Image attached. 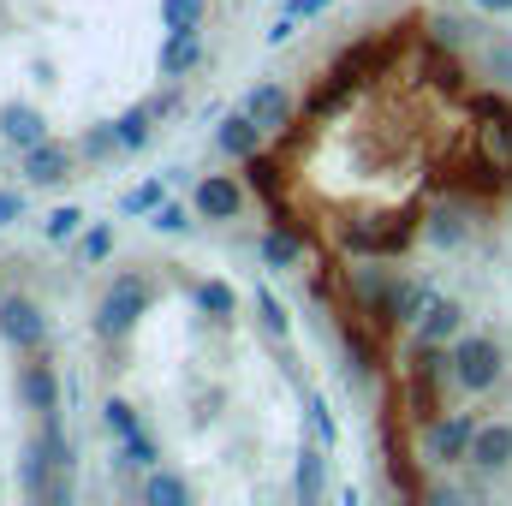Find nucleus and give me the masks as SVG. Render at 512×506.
I'll list each match as a JSON object with an SVG mask.
<instances>
[{
  "label": "nucleus",
  "mask_w": 512,
  "mask_h": 506,
  "mask_svg": "<svg viewBox=\"0 0 512 506\" xmlns=\"http://www.w3.org/2000/svg\"><path fill=\"white\" fill-rule=\"evenodd\" d=\"M197 203H179V197H167L155 215H149V233H161V239H191L197 233Z\"/></svg>",
  "instance_id": "23"
},
{
  "label": "nucleus",
  "mask_w": 512,
  "mask_h": 506,
  "mask_svg": "<svg viewBox=\"0 0 512 506\" xmlns=\"http://www.w3.org/2000/svg\"><path fill=\"white\" fill-rule=\"evenodd\" d=\"M304 256H310L304 233H292L286 221H274V227H262V233H256V262H262L268 274H298V268H304Z\"/></svg>",
  "instance_id": "13"
},
{
  "label": "nucleus",
  "mask_w": 512,
  "mask_h": 506,
  "mask_svg": "<svg viewBox=\"0 0 512 506\" xmlns=\"http://www.w3.org/2000/svg\"><path fill=\"white\" fill-rule=\"evenodd\" d=\"M251 304H256V328L274 340V346H292V316H286V304L268 292V286H256L251 292Z\"/></svg>",
  "instance_id": "25"
},
{
  "label": "nucleus",
  "mask_w": 512,
  "mask_h": 506,
  "mask_svg": "<svg viewBox=\"0 0 512 506\" xmlns=\"http://www.w3.org/2000/svg\"><path fill=\"white\" fill-rule=\"evenodd\" d=\"M108 256H114V227H108V221H96V227L78 233V262L96 268V262H108Z\"/></svg>",
  "instance_id": "33"
},
{
  "label": "nucleus",
  "mask_w": 512,
  "mask_h": 506,
  "mask_svg": "<svg viewBox=\"0 0 512 506\" xmlns=\"http://www.w3.org/2000/svg\"><path fill=\"white\" fill-rule=\"evenodd\" d=\"M167 185H173V179H161V173L143 179V185H131L126 197H120V215H126V221H149V215L167 203Z\"/></svg>",
  "instance_id": "27"
},
{
  "label": "nucleus",
  "mask_w": 512,
  "mask_h": 506,
  "mask_svg": "<svg viewBox=\"0 0 512 506\" xmlns=\"http://www.w3.org/2000/svg\"><path fill=\"white\" fill-rule=\"evenodd\" d=\"M245 108L256 114V126L268 131V137H286V131H292V120H298L292 90H286V84H274V78H256L251 90H245Z\"/></svg>",
  "instance_id": "12"
},
{
  "label": "nucleus",
  "mask_w": 512,
  "mask_h": 506,
  "mask_svg": "<svg viewBox=\"0 0 512 506\" xmlns=\"http://www.w3.org/2000/svg\"><path fill=\"white\" fill-rule=\"evenodd\" d=\"M60 399H66L60 370L48 364V352H30V358L18 364V405L36 411V417H48V411H60Z\"/></svg>",
  "instance_id": "8"
},
{
  "label": "nucleus",
  "mask_w": 512,
  "mask_h": 506,
  "mask_svg": "<svg viewBox=\"0 0 512 506\" xmlns=\"http://www.w3.org/2000/svg\"><path fill=\"white\" fill-rule=\"evenodd\" d=\"M161 465V441L149 435V429H137V435H126V441H114V471L120 477H149Z\"/></svg>",
  "instance_id": "18"
},
{
  "label": "nucleus",
  "mask_w": 512,
  "mask_h": 506,
  "mask_svg": "<svg viewBox=\"0 0 512 506\" xmlns=\"http://www.w3.org/2000/svg\"><path fill=\"white\" fill-rule=\"evenodd\" d=\"M477 36H483V30H477L471 18H459V12H435V18H429V48H435V54H465Z\"/></svg>",
  "instance_id": "19"
},
{
  "label": "nucleus",
  "mask_w": 512,
  "mask_h": 506,
  "mask_svg": "<svg viewBox=\"0 0 512 506\" xmlns=\"http://www.w3.org/2000/svg\"><path fill=\"white\" fill-rule=\"evenodd\" d=\"M0 292H6V268H0Z\"/></svg>",
  "instance_id": "41"
},
{
  "label": "nucleus",
  "mask_w": 512,
  "mask_h": 506,
  "mask_svg": "<svg viewBox=\"0 0 512 506\" xmlns=\"http://www.w3.org/2000/svg\"><path fill=\"white\" fill-rule=\"evenodd\" d=\"M483 72L495 78V84H512V42H483Z\"/></svg>",
  "instance_id": "35"
},
{
  "label": "nucleus",
  "mask_w": 512,
  "mask_h": 506,
  "mask_svg": "<svg viewBox=\"0 0 512 506\" xmlns=\"http://www.w3.org/2000/svg\"><path fill=\"white\" fill-rule=\"evenodd\" d=\"M292 495L304 506H316L322 495H328V447L310 435L304 447H298V465H292Z\"/></svg>",
  "instance_id": "17"
},
{
  "label": "nucleus",
  "mask_w": 512,
  "mask_h": 506,
  "mask_svg": "<svg viewBox=\"0 0 512 506\" xmlns=\"http://www.w3.org/2000/svg\"><path fill=\"white\" fill-rule=\"evenodd\" d=\"M477 477H507L512 471V417H483L477 423V441H471V459H465Z\"/></svg>",
  "instance_id": "9"
},
{
  "label": "nucleus",
  "mask_w": 512,
  "mask_h": 506,
  "mask_svg": "<svg viewBox=\"0 0 512 506\" xmlns=\"http://www.w3.org/2000/svg\"><path fill=\"white\" fill-rule=\"evenodd\" d=\"M36 441H42V453L54 459V471H66V465H78V447H72V429H66V417H60V411H48V417H42V429H36Z\"/></svg>",
  "instance_id": "26"
},
{
  "label": "nucleus",
  "mask_w": 512,
  "mask_h": 506,
  "mask_svg": "<svg viewBox=\"0 0 512 506\" xmlns=\"http://www.w3.org/2000/svg\"><path fill=\"white\" fill-rule=\"evenodd\" d=\"M191 203H197V215L203 221H215V227H227V221H239L245 215V185L233 179V173H203V179H191Z\"/></svg>",
  "instance_id": "7"
},
{
  "label": "nucleus",
  "mask_w": 512,
  "mask_h": 506,
  "mask_svg": "<svg viewBox=\"0 0 512 506\" xmlns=\"http://www.w3.org/2000/svg\"><path fill=\"white\" fill-rule=\"evenodd\" d=\"M84 221H90V215H84L78 203H60V209H48V215H42V239H48V245H78Z\"/></svg>",
  "instance_id": "29"
},
{
  "label": "nucleus",
  "mask_w": 512,
  "mask_h": 506,
  "mask_svg": "<svg viewBox=\"0 0 512 506\" xmlns=\"http://www.w3.org/2000/svg\"><path fill=\"white\" fill-rule=\"evenodd\" d=\"M483 18H512V0H471Z\"/></svg>",
  "instance_id": "40"
},
{
  "label": "nucleus",
  "mask_w": 512,
  "mask_h": 506,
  "mask_svg": "<svg viewBox=\"0 0 512 506\" xmlns=\"http://www.w3.org/2000/svg\"><path fill=\"white\" fill-rule=\"evenodd\" d=\"M292 36H298V18H292V12H280V18L268 24V48H286Z\"/></svg>",
  "instance_id": "37"
},
{
  "label": "nucleus",
  "mask_w": 512,
  "mask_h": 506,
  "mask_svg": "<svg viewBox=\"0 0 512 506\" xmlns=\"http://www.w3.org/2000/svg\"><path fill=\"white\" fill-rule=\"evenodd\" d=\"M48 483H54V459H48V453H42V441L30 435V441H24V453H18V489H24L30 501H42V495H48Z\"/></svg>",
  "instance_id": "20"
},
{
  "label": "nucleus",
  "mask_w": 512,
  "mask_h": 506,
  "mask_svg": "<svg viewBox=\"0 0 512 506\" xmlns=\"http://www.w3.org/2000/svg\"><path fill=\"white\" fill-rule=\"evenodd\" d=\"M30 215V185L18 179V185H0V227H18Z\"/></svg>",
  "instance_id": "34"
},
{
  "label": "nucleus",
  "mask_w": 512,
  "mask_h": 506,
  "mask_svg": "<svg viewBox=\"0 0 512 506\" xmlns=\"http://www.w3.org/2000/svg\"><path fill=\"white\" fill-rule=\"evenodd\" d=\"M429 280H417V274H399L393 280V292H387L382 316H376V334H399V328H417V316L429 310Z\"/></svg>",
  "instance_id": "10"
},
{
  "label": "nucleus",
  "mask_w": 512,
  "mask_h": 506,
  "mask_svg": "<svg viewBox=\"0 0 512 506\" xmlns=\"http://www.w3.org/2000/svg\"><path fill=\"white\" fill-rule=\"evenodd\" d=\"M78 155L90 161V167H102V161H114L120 155V137H114V120H102V126H90L78 137Z\"/></svg>",
  "instance_id": "32"
},
{
  "label": "nucleus",
  "mask_w": 512,
  "mask_h": 506,
  "mask_svg": "<svg viewBox=\"0 0 512 506\" xmlns=\"http://www.w3.org/2000/svg\"><path fill=\"white\" fill-rule=\"evenodd\" d=\"M209 24V0H161V36H185Z\"/></svg>",
  "instance_id": "28"
},
{
  "label": "nucleus",
  "mask_w": 512,
  "mask_h": 506,
  "mask_svg": "<svg viewBox=\"0 0 512 506\" xmlns=\"http://www.w3.org/2000/svg\"><path fill=\"white\" fill-rule=\"evenodd\" d=\"M42 137H54L48 131V120H42V108H30V102H0V143L6 149H36Z\"/></svg>",
  "instance_id": "16"
},
{
  "label": "nucleus",
  "mask_w": 512,
  "mask_h": 506,
  "mask_svg": "<svg viewBox=\"0 0 512 506\" xmlns=\"http://www.w3.org/2000/svg\"><path fill=\"white\" fill-rule=\"evenodd\" d=\"M203 60H209V42H203V30H185V36H161L155 72H161V84H179V78H191Z\"/></svg>",
  "instance_id": "15"
},
{
  "label": "nucleus",
  "mask_w": 512,
  "mask_h": 506,
  "mask_svg": "<svg viewBox=\"0 0 512 506\" xmlns=\"http://www.w3.org/2000/svg\"><path fill=\"white\" fill-rule=\"evenodd\" d=\"M459 334H465V304H459V298H447V292H435V298H429V310L417 316L411 340H417V346H453Z\"/></svg>",
  "instance_id": "14"
},
{
  "label": "nucleus",
  "mask_w": 512,
  "mask_h": 506,
  "mask_svg": "<svg viewBox=\"0 0 512 506\" xmlns=\"http://www.w3.org/2000/svg\"><path fill=\"white\" fill-rule=\"evenodd\" d=\"M215 149H221L227 161H256V155L268 149V131L256 126V114L239 102L233 114H221V120H215Z\"/></svg>",
  "instance_id": "11"
},
{
  "label": "nucleus",
  "mask_w": 512,
  "mask_h": 506,
  "mask_svg": "<svg viewBox=\"0 0 512 506\" xmlns=\"http://www.w3.org/2000/svg\"><path fill=\"white\" fill-rule=\"evenodd\" d=\"M48 310L30 298V292H0V340L18 352V358H30V352H48Z\"/></svg>",
  "instance_id": "5"
},
{
  "label": "nucleus",
  "mask_w": 512,
  "mask_h": 506,
  "mask_svg": "<svg viewBox=\"0 0 512 506\" xmlns=\"http://www.w3.org/2000/svg\"><path fill=\"white\" fill-rule=\"evenodd\" d=\"M149 304H155V286H149V274H114V286L96 298V340H108V346H126L131 334H137V322L149 316Z\"/></svg>",
  "instance_id": "1"
},
{
  "label": "nucleus",
  "mask_w": 512,
  "mask_h": 506,
  "mask_svg": "<svg viewBox=\"0 0 512 506\" xmlns=\"http://www.w3.org/2000/svg\"><path fill=\"white\" fill-rule=\"evenodd\" d=\"M304 423H310V435H316L322 447L340 441V423H334V411H328V399H322L316 387H304Z\"/></svg>",
  "instance_id": "31"
},
{
  "label": "nucleus",
  "mask_w": 512,
  "mask_h": 506,
  "mask_svg": "<svg viewBox=\"0 0 512 506\" xmlns=\"http://www.w3.org/2000/svg\"><path fill=\"white\" fill-rule=\"evenodd\" d=\"M191 304H197L209 322H233V316H239V292H233L227 280H197V286H191Z\"/></svg>",
  "instance_id": "24"
},
{
  "label": "nucleus",
  "mask_w": 512,
  "mask_h": 506,
  "mask_svg": "<svg viewBox=\"0 0 512 506\" xmlns=\"http://www.w3.org/2000/svg\"><path fill=\"white\" fill-rule=\"evenodd\" d=\"M114 137H120V155H143L149 137H155V108L137 102V108H126V114H114Z\"/></svg>",
  "instance_id": "21"
},
{
  "label": "nucleus",
  "mask_w": 512,
  "mask_h": 506,
  "mask_svg": "<svg viewBox=\"0 0 512 506\" xmlns=\"http://www.w3.org/2000/svg\"><path fill=\"white\" fill-rule=\"evenodd\" d=\"M328 6H334V0H286V6H280V12H292V18H298V24H304V18H322V12H328Z\"/></svg>",
  "instance_id": "38"
},
{
  "label": "nucleus",
  "mask_w": 512,
  "mask_h": 506,
  "mask_svg": "<svg viewBox=\"0 0 512 506\" xmlns=\"http://www.w3.org/2000/svg\"><path fill=\"white\" fill-rule=\"evenodd\" d=\"M477 209H483V191H465V185H447V197L429 209V221H423V239L435 245V251H459L465 239H471V227H477Z\"/></svg>",
  "instance_id": "4"
},
{
  "label": "nucleus",
  "mask_w": 512,
  "mask_h": 506,
  "mask_svg": "<svg viewBox=\"0 0 512 506\" xmlns=\"http://www.w3.org/2000/svg\"><path fill=\"white\" fill-rule=\"evenodd\" d=\"M137 495L149 506H191V483L179 477V471H167V465H155L143 483H137Z\"/></svg>",
  "instance_id": "22"
},
{
  "label": "nucleus",
  "mask_w": 512,
  "mask_h": 506,
  "mask_svg": "<svg viewBox=\"0 0 512 506\" xmlns=\"http://www.w3.org/2000/svg\"><path fill=\"white\" fill-rule=\"evenodd\" d=\"M149 108H155V120H167V114H179V90H161V96H149Z\"/></svg>",
  "instance_id": "39"
},
{
  "label": "nucleus",
  "mask_w": 512,
  "mask_h": 506,
  "mask_svg": "<svg viewBox=\"0 0 512 506\" xmlns=\"http://www.w3.org/2000/svg\"><path fill=\"white\" fill-rule=\"evenodd\" d=\"M501 381H507V346L495 334H483V328H465L453 340V387L471 393V399H483Z\"/></svg>",
  "instance_id": "2"
},
{
  "label": "nucleus",
  "mask_w": 512,
  "mask_h": 506,
  "mask_svg": "<svg viewBox=\"0 0 512 506\" xmlns=\"http://www.w3.org/2000/svg\"><path fill=\"white\" fill-rule=\"evenodd\" d=\"M72 495H78V477H72V465H66V471H54V483H48L42 501L48 506H72Z\"/></svg>",
  "instance_id": "36"
},
{
  "label": "nucleus",
  "mask_w": 512,
  "mask_h": 506,
  "mask_svg": "<svg viewBox=\"0 0 512 506\" xmlns=\"http://www.w3.org/2000/svg\"><path fill=\"white\" fill-rule=\"evenodd\" d=\"M102 429H108V441H126V435L143 429V417H137V405H131V399L108 393V399H102Z\"/></svg>",
  "instance_id": "30"
},
{
  "label": "nucleus",
  "mask_w": 512,
  "mask_h": 506,
  "mask_svg": "<svg viewBox=\"0 0 512 506\" xmlns=\"http://www.w3.org/2000/svg\"><path fill=\"white\" fill-rule=\"evenodd\" d=\"M477 423L483 417H471V411H435L429 423H423V435H417V459L423 465H435V471H447V465H465L471 459V441H477Z\"/></svg>",
  "instance_id": "3"
},
{
  "label": "nucleus",
  "mask_w": 512,
  "mask_h": 506,
  "mask_svg": "<svg viewBox=\"0 0 512 506\" xmlns=\"http://www.w3.org/2000/svg\"><path fill=\"white\" fill-rule=\"evenodd\" d=\"M78 143H66V137H42L36 149H24L18 155V179L30 185V191H60L72 173H78Z\"/></svg>",
  "instance_id": "6"
}]
</instances>
